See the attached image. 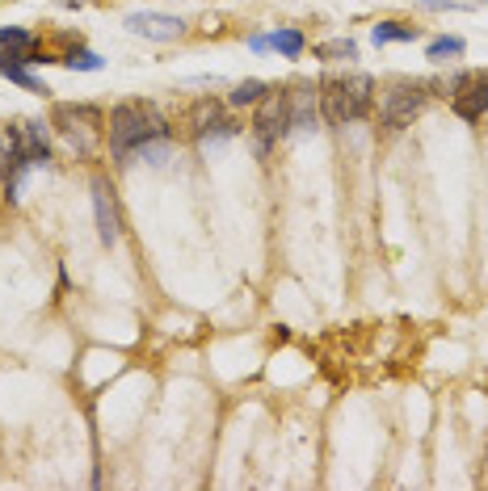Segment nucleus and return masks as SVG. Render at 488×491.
<instances>
[{"label": "nucleus", "instance_id": "1", "mask_svg": "<svg viewBox=\"0 0 488 491\" xmlns=\"http://www.w3.org/2000/svg\"><path fill=\"white\" fill-rule=\"evenodd\" d=\"M161 135H169V118L152 101H118L110 110V152L118 164H130L139 143L161 139Z\"/></svg>", "mask_w": 488, "mask_h": 491}, {"label": "nucleus", "instance_id": "2", "mask_svg": "<svg viewBox=\"0 0 488 491\" xmlns=\"http://www.w3.org/2000/svg\"><path fill=\"white\" fill-rule=\"evenodd\" d=\"M374 105V80L366 72H345V76L320 80V113L333 127H354Z\"/></svg>", "mask_w": 488, "mask_h": 491}, {"label": "nucleus", "instance_id": "3", "mask_svg": "<svg viewBox=\"0 0 488 491\" xmlns=\"http://www.w3.org/2000/svg\"><path fill=\"white\" fill-rule=\"evenodd\" d=\"M429 80H391L383 89V101H379V122L388 130H405L413 127V118L425 110L429 101Z\"/></svg>", "mask_w": 488, "mask_h": 491}, {"label": "nucleus", "instance_id": "4", "mask_svg": "<svg viewBox=\"0 0 488 491\" xmlns=\"http://www.w3.org/2000/svg\"><path fill=\"white\" fill-rule=\"evenodd\" d=\"M291 135V101L287 89H270L257 101V118H253V143H257V156L265 160L278 147V139Z\"/></svg>", "mask_w": 488, "mask_h": 491}, {"label": "nucleus", "instance_id": "5", "mask_svg": "<svg viewBox=\"0 0 488 491\" xmlns=\"http://www.w3.org/2000/svg\"><path fill=\"white\" fill-rule=\"evenodd\" d=\"M51 127H59L67 135V143L81 147L84 156H89V152H93V139H98V130H101V110L98 105H55Z\"/></svg>", "mask_w": 488, "mask_h": 491}, {"label": "nucleus", "instance_id": "6", "mask_svg": "<svg viewBox=\"0 0 488 491\" xmlns=\"http://www.w3.org/2000/svg\"><path fill=\"white\" fill-rule=\"evenodd\" d=\"M122 26H127V34L147 38V43H177L185 34V21L173 13H130Z\"/></svg>", "mask_w": 488, "mask_h": 491}, {"label": "nucleus", "instance_id": "7", "mask_svg": "<svg viewBox=\"0 0 488 491\" xmlns=\"http://www.w3.org/2000/svg\"><path fill=\"white\" fill-rule=\"evenodd\" d=\"M287 101H291V130H316V122H320V84L299 80V84L287 89Z\"/></svg>", "mask_w": 488, "mask_h": 491}, {"label": "nucleus", "instance_id": "8", "mask_svg": "<svg viewBox=\"0 0 488 491\" xmlns=\"http://www.w3.org/2000/svg\"><path fill=\"white\" fill-rule=\"evenodd\" d=\"M93 214H98V236L106 248L118 244V210H114V198H110V185L106 181H93Z\"/></svg>", "mask_w": 488, "mask_h": 491}, {"label": "nucleus", "instance_id": "9", "mask_svg": "<svg viewBox=\"0 0 488 491\" xmlns=\"http://www.w3.org/2000/svg\"><path fill=\"white\" fill-rule=\"evenodd\" d=\"M270 47H274L282 59H299V55L308 51V38H303V30H295V26H282V30L270 34Z\"/></svg>", "mask_w": 488, "mask_h": 491}, {"label": "nucleus", "instance_id": "10", "mask_svg": "<svg viewBox=\"0 0 488 491\" xmlns=\"http://www.w3.org/2000/svg\"><path fill=\"white\" fill-rule=\"evenodd\" d=\"M130 160H144V164H152V168H164V164L173 160V135H161V139L139 143Z\"/></svg>", "mask_w": 488, "mask_h": 491}, {"label": "nucleus", "instance_id": "11", "mask_svg": "<svg viewBox=\"0 0 488 491\" xmlns=\"http://www.w3.org/2000/svg\"><path fill=\"white\" fill-rule=\"evenodd\" d=\"M311 55L325 59V64H350V59H358V43H354V38H328V43H320Z\"/></svg>", "mask_w": 488, "mask_h": 491}, {"label": "nucleus", "instance_id": "12", "mask_svg": "<svg viewBox=\"0 0 488 491\" xmlns=\"http://www.w3.org/2000/svg\"><path fill=\"white\" fill-rule=\"evenodd\" d=\"M219 122H224V105L211 101V97H207V101H198L194 110H190V130H194V135H207V130H215Z\"/></svg>", "mask_w": 488, "mask_h": 491}, {"label": "nucleus", "instance_id": "13", "mask_svg": "<svg viewBox=\"0 0 488 491\" xmlns=\"http://www.w3.org/2000/svg\"><path fill=\"white\" fill-rule=\"evenodd\" d=\"M240 130H244L240 122H232V118H224V122H219L215 130H207V135H198V152H202V156H215V152H219V147H224L228 139H236Z\"/></svg>", "mask_w": 488, "mask_h": 491}, {"label": "nucleus", "instance_id": "14", "mask_svg": "<svg viewBox=\"0 0 488 491\" xmlns=\"http://www.w3.org/2000/svg\"><path fill=\"white\" fill-rule=\"evenodd\" d=\"M374 47H388V43H417V26H400V21H379L371 30Z\"/></svg>", "mask_w": 488, "mask_h": 491}, {"label": "nucleus", "instance_id": "15", "mask_svg": "<svg viewBox=\"0 0 488 491\" xmlns=\"http://www.w3.org/2000/svg\"><path fill=\"white\" fill-rule=\"evenodd\" d=\"M265 93H270V84H265V80H240V84L232 89L228 105H236V110H240V105H257Z\"/></svg>", "mask_w": 488, "mask_h": 491}, {"label": "nucleus", "instance_id": "16", "mask_svg": "<svg viewBox=\"0 0 488 491\" xmlns=\"http://www.w3.org/2000/svg\"><path fill=\"white\" fill-rule=\"evenodd\" d=\"M0 76L13 80V84H21L26 93H47V84H43L38 76H30V72H26V64H9V59H0Z\"/></svg>", "mask_w": 488, "mask_h": 491}, {"label": "nucleus", "instance_id": "17", "mask_svg": "<svg viewBox=\"0 0 488 491\" xmlns=\"http://www.w3.org/2000/svg\"><path fill=\"white\" fill-rule=\"evenodd\" d=\"M468 51L463 38H434L429 47H425V59H434V64H446V59H459Z\"/></svg>", "mask_w": 488, "mask_h": 491}, {"label": "nucleus", "instance_id": "18", "mask_svg": "<svg viewBox=\"0 0 488 491\" xmlns=\"http://www.w3.org/2000/svg\"><path fill=\"white\" fill-rule=\"evenodd\" d=\"M64 64L72 67V72H101V67H106V59H101L98 51H89V47H81V43H76V47L67 51Z\"/></svg>", "mask_w": 488, "mask_h": 491}, {"label": "nucleus", "instance_id": "19", "mask_svg": "<svg viewBox=\"0 0 488 491\" xmlns=\"http://www.w3.org/2000/svg\"><path fill=\"white\" fill-rule=\"evenodd\" d=\"M425 9H468L463 0H421Z\"/></svg>", "mask_w": 488, "mask_h": 491}, {"label": "nucleus", "instance_id": "20", "mask_svg": "<svg viewBox=\"0 0 488 491\" xmlns=\"http://www.w3.org/2000/svg\"><path fill=\"white\" fill-rule=\"evenodd\" d=\"M248 51H270V34H253V38H248Z\"/></svg>", "mask_w": 488, "mask_h": 491}, {"label": "nucleus", "instance_id": "21", "mask_svg": "<svg viewBox=\"0 0 488 491\" xmlns=\"http://www.w3.org/2000/svg\"><path fill=\"white\" fill-rule=\"evenodd\" d=\"M55 4H64V9H76V4H89V0H55Z\"/></svg>", "mask_w": 488, "mask_h": 491}, {"label": "nucleus", "instance_id": "22", "mask_svg": "<svg viewBox=\"0 0 488 491\" xmlns=\"http://www.w3.org/2000/svg\"><path fill=\"white\" fill-rule=\"evenodd\" d=\"M0 164H4V152H0Z\"/></svg>", "mask_w": 488, "mask_h": 491}]
</instances>
